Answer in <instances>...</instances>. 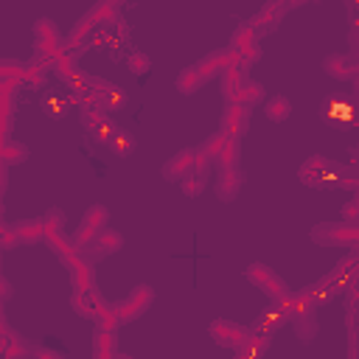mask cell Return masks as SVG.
<instances>
[{
  "label": "cell",
  "mask_w": 359,
  "mask_h": 359,
  "mask_svg": "<svg viewBox=\"0 0 359 359\" xmlns=\"http://www.w3.org/2000/svg\"><path fill=\"white\" fill-rule=\"evenodd\" d=\"M311 241L323 247H356L359 241V224H345V222H320L311 227Z\"/></svg>",
  "instance_id": "cell-1"
},
{
  "label": "cell",
  "mask_w": 359,
  "mask_h": 359,
  "mask_svg": "<svg viewBox=\"0 0 359 359\" xmlns=\"http://www.w3.org/2000/svg\"><path fill=\"white\" fill-rule=\"evenodd\" d=\"M107 222H109V210L104 208V205H90V210L81 216V222H79V227H76V233H73V247L81 252V250H87L90 247V241L107 227Z\"/></svg>",
  "instance_id": "cell-2"
},
{
  "label": "cell",
  "mask_w": 359,
  "mask_h": 359,
  "mask_svg": "<svg viewBox=\"0 0 359 359\" xmlns=\"http://www.w3.org/2000/svg\"><path fill=\"white\" fill-rule=\"evenodd\" d=\"M244 275H247V280H250L252 286H258L272 303H278V300H283V297L289 294L286 280H283L280 275H275L266 264H250V266L244 269Z\"/></svg>",
  "instance_id": "cell-3"
},
{
  "label": "cell",
  "mask_w": 359,
  "mask_h": 359,
  "mask_svg": "<svg viewBox=\"0 0 359 359\" xmlns=\"http://www.w3.org/2000/svg\"><path fill=\"white\" fill-rule=\"evenodd\" d=\"M230 50L238 53L247 67L255 65V62L261 59V34H258L250 22H241V25L233 31V36H230Z\"/></svg>",
  "instance_id": "cell-4"
},
{
  "label": "cell",
  "mask_w": 359,
  "mask_h": 359,
  "mask_svg": "<svg viewBox=\"0 0 359 359\" xmlns=\"http://www.w3.org/2000/svg\"><path fill=\"white\" fill-rule=\"evenodd\" d=\"M151 300H154V289H151L149 283H137L121 303H115L118 320H121V323H132V320H137V317L151 306Z\"/></svg>",
  "instance_id": "cell-5"
},
{
  "label": "cell",
  "mask_w": 359,
  "mask_h": 359,
  "mask_svg": "<svg viewBox=\"0 0 359 359\" xmlns=\"http://www.w3.org/2000/svg\"><path fill=\"white\" fill-rule=\"evenodd\" d=\"M34 36H36V53H42V56L50 59V62H53V59L59 56V50L65 48V39H62L56 22L48 20V17H39V20L34 22Z\"/></svg>",
  "instance_id": "cell-6"
},
{
  "label": "cell",
  "mask_w": 359,
  "mask_h": 359,
  "mask_svg": "<svg viewBox=\"0 0 359 359\" xmlns=\"http://www.w3.org/2000/svg\"><path fill=\"white\" fill-rule=\"evenodd\" d=\"M208 334L213 337L216 345H222V348H236V351H238V348L247 342L250 328H247V325H238V323H233V320H213V323L208 325Z\"/></svg>",
  "instance_id": "cell-7"
},
{
  "label": "cell",
  "mask_w": 359,
  "mask_h": 359,
  "mask_svg": "<svg viewBox=\"0 0 359 359\" xmlns=\"http://www.w3.org/2000/svg\"><path fill=\"white\" fill-rule=\"evenodd\" d=\"M292 6H300V3H280V0H266V3L258 8V14H255V17H250L247 22H250V25H252L258 34H269V31H275V28L280 25L283 14H286Z\"/></svg>",
  "instance_id": "cell-8"
},
{
  "label": "cell",
  "mask_w": 359,
  "mask_h": 359,
  "mask_svg": "<svg viewBox=\"0 0 359 359\" xmlns=\"http://www.w3.org/2000/svg\"><path fill=\"white\" fill-rule=\"evenodd\" d=\"M121 247H123V236H121L118 230H112V227H104V230L90 241V247L81 250V252H87V255H81V258H84L87 264H95V261H101V258L118 252Z\"/></svg>",
  "instance_id": "cell-9"
},
{
  "label": "cell",
  "mask_w": 359,
  "mask_h": 359,
  "mask_svg": "<svg viewBox=\"0 0 359 359\" xmlns=\"http://www.w3.org/2000/svg\"><path fill=\"white\" fill-rule=\"evenodd\" d=\"M328 165L331 160L325 154H311L303 160V165L297 168V180L309 188H325V177H328Z\"/></svg>",
  "instance_id": "cell-10"
},
{
  "label": "cell",
  "mask_w": 359,
  "mask_h": 359,
  "mask_svg": "<svg viewBox=\"0 0 359 359\" xmlns=\"http://www.w3.org/2000/svg\"><path fill=\"white\" fill-rule=\"evenodd\" d=\"M247 129H250V109L238 107V104H227L222 112V129L219 132L238 140L241 135H247Z\"/></svg>",
  "instance_id": "cell-11"
},
{
  "label": "cell",
  "mask_w": 359,
  "mask_h": 359,
  "mask_svg": "<svg viewBox=\"0 0 359 359\" xmlns=\"http://www.w3.org/2000/svg\"><path fill=\"white\" fill-rule=\"evenodd\" d=\"M264 95H266V90H264V84H258V81H252L250 76L224 98L227 104H238V107H247V109H252L255 104H261L264 101Z\"/></svg>",
  "instance_id": "cell-12"
},
{
  "label": "cell",
  "mask_w": 359,
  "mask_h": 359,
  "mask_svg": "<svg viewBox=\"0 0 359 359\" xmlns=\"http://www.w3.org/2000/svg\"><path fill=\"white\" fill-rule=\"evenodd\" d=\"M194 154L196 149H180L174 157H168V163L163 165V177L168 182H182L191 171H194Z\"/></svg>",
  "instance_id": "cell-13"
},
{
  "label": "cell",
  "mask_w": 359,
  "mask_h": 359,
  "mask_svg": "<svg viewBox=\"0 0 359 359\" xmlns=\"http://www.w3.org/2000/svg\"><path fill=\"white\" fill-rule=\"evenodd\" d=\"M283 323H286V317H283L280 306H278V303H269V306L258 314V320L250 325V331H252V334H261V337H266V339H272L275 331H278Z\"/></svg>",
  "instance_id": "cell-14"
},
{
  "label": "cell",
  "mask_w": 359,
  "mask_h": 359,
  "mask_svg": "<svg viewBox=\"0 0 359 359\" xmlns=\"http://www.w3.org/2000/svg\"><path fill=\"white\" fill-rule=\"evenodd\" d=\"M323 70L337 79V81H345V79H353L356 76V56H345V53H328L323 59Z\"/></svg>",
  "instance_id": "cell-15"
},
{
  "label": "cell",
  "mask_w": 359,
  "mask_h": 359,
  "mask_svg": "<svg viewBox=\"0 0 359 359\" xmlns=\"http://www.w3.org/2000/svg\"><path fill=\"white\" fill-rule=\"evenodd\" d=\"M241 191V171L238 168H219V180H216V196L222 202H233Z\"/></svg>",
  "instance_id": "cell-16"
},
{
  "label": "cell",
  "mask_w": 359,
  "mask_h": 359,
  "mask_svg": "<svg viewBox=\"0 0 359 359\" xmlns=\"http://www.w3.org/2000/svg\"><path fill=\"white\" fill-rule=\"evenodd\" d=\"M230 65V53H227V48H219V50H210L208 56H202L194 67L199 70V76L208 81V79H213V76H219L224 67Z\"/></svg>",
  "instance_id": "cell-17"
},
{
  "label": "cell",
  "mask_w": 359,
  "mask_h": 359,
  "mask_svg": "<svg viewBox=\"0 0 359 359\" xmlns=\"http://www.w3.org/2000/svg\"><path fill=\"white\" fill-rule=\"evenodd\" d=\"M48 241V247L62 258V264L67 266V269H73L79 261H81V252L73 247V241L65 236V233H56V236H50V238H45Z\"/></svg>",
  "instance_id": "cell-18"
},
{
  "label": "cell",
  "mask_w": 359,
  "mask_h": 359,
  "mask_svg": "<svg viewBox=\"0 0 359 359\" xmlns=\"http://www.w3.org/2000/svg\"><path fill=\"white\" fill-rule=\"evenodd\" d=\"M101 294L98 292H73V297H70V306H73V311L79 314V317H84V320H93L95 323V314H98V306H101Z\"/></svg>",
  "instance_id": "cell-19"
},
{
  "label": "cell",
  "mask_w": 359,
  "mask_h": 359,
  "mask_svg": "<svg viewBox=\"0 0 359 359\" xmlns=\"http://www.w3.org/2000/svg\"><path fill=\"white\" fill-rule=\"evenodd\" d=\"M118 11H121V3L118 0H101V3H95L84 17L93 22V25H112V22H118L121 17H118Z\"/></svg>",
  "instance_id": "cell-20"
},
{
  "label": "cell",
  "mask_w": 359,
  "mask_h": 359,
  "mask_svg": "<svg viewBox=\"0 0 359 359\" xmlns=\"http://www.w3.org/2000/svg\"><path fill=\"white\" fill-rule=\"evenodd\" d=\"M98 101H101V112L104 115H109V112H118L121 107H126V101H129V95H126V90L123 87H118V84H107V90H101L98 93Z\"/></svg>",
  "instance_id": "cell-21"
},
{
  "label": "cell",
  "mask_w": 359,
  "mask_h": 359,
  "mask_svg": "<svg viewBox=\"0 0 359 359\" xmlns=\"http://www.w3.org/2000/svg\"><path fill=\"white\" fill-rule=\"evenodd\" d=\"M93 31H95V25H93L87 17H81V20L76 22V28L67 34V39H65V48H67L70 53L81 50L84 45H90V36H93Z\"/></svg>",
  "instance_id": "cell-22"
},
{
  "label": "cell",
  "mask_w": 359,
  "mask_h": 359,
  "mask_svg": "<svg viewBox=\"0 0 359 359\" xmlns=\"http://www.w3.org/2000/svg\"><path fill=\"white\" fill-rule=\"evenodd\" d=\"M14 95L17 90L11 93H3L0 95V146L6 140H11V121H14Z\"/></svg>",
  "instance_id": "cell-23"
},
{
  "label": "cell",
  "mask_w": 359,
  "mask_h": 359,
  "mask_svg": "<svg viewBox=\"0 0 359 359\" xmlns=\"http://www.w3.org/2000/svg\"><path fill=\"white\" fill-rule=\"evenodd\" d=\"M76 104V95L73 93H48L42 98V109L50 115V118H62L67 112V107Z\"/></svg>",
  "instance_id": "cell-24"
},
{
  "label": "cell",
  "mask_w": 359,
  "mask_h": 359,
  "mask_svg": "<svg viewBox=\"0 0 359 359\" xmlns=\"http://www.w3.org/2000/svg\"><path fill=\"white\" fill-rule=\"evenodd\" d=\"M93 359H115V331L95 328V337H93Z\"/></svg>",
  "instance_id": "cell-25"
},
{
  "label": "cell",
  "mask_w": 359,
  "mask_h": 359,
  "mask_svg": "<svg viewBox=\"0 0 359 359\" xmlns=\"http://www.w3.org/2000/svg\"><path fill=\"white\" fill-rule=\"evenodd\" d=\"M70 280H73V292H95V280H93V264H87L84 258L70 269Z\"/></svg>",
  "instance_id": "cell-26"
},
{
  "label": "cell",
  "mask_w": 359,
  "mask_h": 359,
  "mask_svg": "<svg viewBox=\"0 0 359 359\" xmlns=\"http://www.w3.org/2000/svg\"><path fill=\"white\" fill-rule=\"evenodd\" d=\"M14 233H17L20 244H36V241L45 238L42 219H25V222H17V224H14Z\"/></svg>",
  "instance_id": "cell-27"
},
{
  "label": "cell",
  "mask_w": 359,
  "mask_h": 359,
  "mask_svg": "<svg viewBox=\"0 0 359 359\" xmlns=\"http://www.w3.org/2000/svg\"><path fill=\"white\" fill-rule=\"evenodd\" d=\"M202 84H205V79L199 76V70L191 65V67H182L180 70V76H177V90L182 93V95H194L196 90H202Z\"/></svg>",
  "instance_id": "cell-28"
},
{
  "label": "cell",
  "mask_w": 359,
  "mask_h": 359,
  "mask_svg": "<svg viewBox=\"0 0 359 359\" xmlns=\"http://www.w3.org/2000/svg\"><path fill=\"white\" fill-rule=\"evenodd\" d=\"M264 112H266V118H269V121H275V123H283V121L292 115V101H289L286 95H272V98L266 101Z\"/></svg>",
  "instance_id": "cell-29"
},
{
  "label": "cell",
  "mask_w": 359,
  "mask_h": 359,
  "mask_svg": "<svg viewBox=\"0 0 359 359\" xmlns=\"http://www.w3.org/2000/svg\"><path fill=\"white\" fill-rule=\"evenodd\" d=\"M0 160H3L6 165L25 163V160H28V146H22V143H17V140H6V143L0 146Z\"/></svg>",
  "instance_id": "cell-30"
},
{
  "label": "cell",
  "mask_w": 359,
  "mask_h": 359,
  "mask_svg": "<svg viewBox=\"0 0 359 359\" xmlns=\"http://www.w3.org/2000/svg\"><path fill=\"white\" fill-rule=\"evenodd\" d=\"M219 76H222V95L227 98V95H230V93H233L244 79H247V70H244V67H233V65H227Z\"/></svg>",
  "instance_id": "cell-31"
},
{
  "label": "cell",
  "mask_w": 359,
  "mask_h": 359,
  "mask_svg": "<svg viewBox=\"0 0 359 359\" xmlns=\"http://www.w3.org/2000/svg\"><path fill=\"white\" fill-rule=\"evenodd\" d=\"M238 157H241V149H238V140L236 137H224V146H222V154H219V168H236L238 165Z\"/></svg>",
  "instance_id": "cell-32"
},
{
  "label": "cell",
  "mask_w": 359,
  "mask_h": 359,
  "mask_svg": "<svg viewBox=\"0 0 359 359\" xmlns=\"http://www.w3.org/2000/svg\"><path fill=\"white\" fill-rule=\"evenodd\" d=\"M135 146H137L135 135H129V132H123V129H118V132H115V137L109 140V149H112L118 157H126V154H132V151H135Z\"/></svg>",
  "instance_id": "cell-33"
},
{
  "label": "cell",
  "mask_w": 359,
  "mask_h": 359,
  "mask_svg": "<svg viewBox=\"0 0 359 359\" xmlns=\"http://www.w3.org/2000/svg\"><path fill=\"white\" fill-rule=\"evenodd\" d=\"M224 137H227L224 132H213V135H208V137H205V143H202V146H196V149H199V151L213 163V160H219V154H222Z\"/></svg>",
  "instance_id": "cell-34"
},
{
  "label": "cell",
  "mask_w": 359,
  "mask_h": 359,
  "mask_svg": "<svg viewBox=\"0 0 359 359\" xmlns=\"http://www.w3.org/2000/svg\"><path fill=\"white\" fill-rule=\"evenodd\" d=\"M205 185H208V174H202V171H191V174L180 182V188H182L185 196H199V194L205 191Z\"/></svg>",
  "instance_id": "cell-35"
},
{
  "label": "cell",
  "mask_w": 359,
  "mask_h": 359,
  "mask_svg": "<svg viewBox=\"0 0 359 359\" xmlns=\"http://www.w3.org/2000/svg\"><path fill=\"white\" fill-rule=\"evenodd\" d=\"M39 219H42V230H45V238H50V236L62 233V224H65V213H62L59 208H50V210H45V216H39Z\"/></svg>",
  "instance_id": "cell-36"
},
{
  "label": "cell",
  "mask_w": 359,
  "mask_h": 359,
  "mask_svg": "<svg viewBox=\"0 0 359 359\" xmlns=\"http://www.w3.org/2000/svg\"><path fill=\"white\" fill-rule=\"evenodd\" d=\"M292 325L297 328L300 339H311V337L317 334V320H314V311H306V314L294 317V320H292Z\"/></svg>",
  "instance_id": "cell-37"
},
{
  "label": "cell",
  "mask_w": 359,
  "mask_h": 359,
  "mask_svg": "<svg viewBox=\"0 0 359 359\" xmlns=\"http://www.w3.org/2000/svg\"><path fill=\"white\" fill-rule=\"evenodd\" d=\"M25 65L20 59H0V81H11V79H22Z\"/></svg>",
  "instance_id": "cell-38"
},
{
  "label": "cell",
  "mask_w": 359,
  "mask_h": 359,
  "mask_svg": "<svg viewBox=\"0 0 359 359\" xmlns=\"http://www.w3.org/2000/svg\"><path fill=\"white\" fill-rule=\"evenodd\" d=\"M107 121H112L109 115H104L101 109H81V123H84V129L87 132H95L98 126H104Z\"/></svg>",
  "instance_id": "cell-39"
},
{
  "label": "cell",
  "mask_w": 359,
  "mask_h": 359,
  "mask_svg": "<svg viewBox=\"0 0 359 359\" xmlns=\"http://www.w3.org/2000/svg\"><path fill=\"white\" fill-rule=\"evenodd\" d=\"M342 222H345V224H359V196H356V194L345 202V208H342Z\"/></svg>",
  "instance_id": "cell-40"
},
{
  "label": "cell",
  "mask_w": 359,
  "mask_h": 359,
  "mask_svg": "<svg viewBox=\"0 0 359 359\" xmlns=\"http://www.w3.org/2000/svg\"><path fill=\"white\" fill-rule=\"evenodd\" d=\"M149 67H151L149 53H132V56H129V70H132L135 76H143Z\"/></svg>",
  "instance_id": "cell-41"
},
{
  "label": "cell",
  "mask_w": 359,
  "mask_h": 359,
  "mask_svg": "<svg viewBox=\"0 0 359 359\" xmlns=\"http://www.w3.org/2000/svg\"><path fill=\"white\" fill-rule=\"evenodd\" d=\"M17 244H20V238L14 233V224H3L0 222V250H11Z\"/></svg>",
  "instance_id": "cell-42"
},
{
  "label": "cell",
  "mask_w": 359,
  "mask_h": 359,
  "mask_svg": "<svg viewBox=\"0 0 359 359\" xmlns=\"http://www.w3.org/2000/svg\"><path fill=\"white\" fill-rule=\"evenodd\" d=\"M194 171H202V174H208L210 171V160L196 149V154H194Z\"/></svg>",
  "instance_id": "cell-43"
},
{
  "label": "cell",
  "mask_w": 359,
  "mask_h": 359,
  "mask_svg": "<svg viewBox=\"0 0 359 359\" xmlns=\"http://www.w3.org/2000/svg\"><path fill=\"white\" fill-rule=\"evenodd\" d=\"M34 356H36V359H65L59 351H50V348H36Z\"/></svg>",
  "instance_id": "cell-44"
},
{
  "label": "cell",
  "mask_w": 359,
  "mask_h": 359,
  "mask_svg": "<svg viewBox=\"0 0 359 359\" xmlns=\"http://www.w3.org/2000/svg\"><path fill=\"white\" fill-rule=\"evenodd\" d=\"M20 84H22L20 79H11V81H0V95H3V93H11V90H17Z\"/></svg>",
  "instance_id": "cell-45"
},
{
  "label": "cell",
  "mask_w": 359,
  "mask_h": 359,
  "mask_svg": "<svg viewBox=\"0 0 359 359\" xmlns=\"http://www.w3.org/2000/svg\"><path fill=\"white\" fill-rule=\"evenodd\" d=\"M6 168H8V165L0 160V196L6 194Z\"/></svg>",
  "instance_id": "cell-46"
},
{
  "label": "cell",
  "mask_w": 359,
  "mask_h": 359,
  "mask_svg": "<svg viewBox=\"0 0 359 359\" xmlns=\"http://www.w3.org/2000/svg\"><path fill=\"white\" fill-rule=\"evenodd\" d=\"M115 359H132L129 353H115Z\"/></svg>",
  "instance_id": "cell-47"
}]
</instances>
